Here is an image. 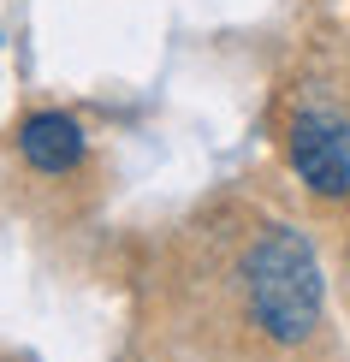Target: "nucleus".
Returning <instances> with one entry per match:
<instances>
[{"label":"nucleus","mask_w":350,"mask_h":362,"mask_svg":"<svg viewBox=\"0 0 350 362\" xmlns=\"http://www.w3.org/2000/svg\"><path fill=\"white\" fill-rule=\"evenodd\" d=\"M243 285H250V315L279 344H297L321 321V267H315V250L303 244L291 226H273L262 244L250 250Z\"/></svg>","instance_id":"nucleus-1"},{"label":"nucleus","mask_w":350,"mask_h":362,"mask_svg":"<svg viewBox=\"0 0 350 362\" xmlns=\"http://www.w3.org/2000/svg\"><path fill=\"white\" fill-rule=\"evenodd\" d=\"M291 160L303 173V185H315L321 196H339L350 185V137L339 119L327 113H303L291 125Z\"/></svg>","instance_id":"nucleus-2"},{"label":"nucleus","mask_w":350,"mask_h":362,"mask_svg":"<svg viewBox=\"0 0 350 362\" xmlns=\"http://www.w3.org/2000/svg\"><path fill=\"white\" fill-rule=\"evenodd\" d=\"M18 148H24V160L36 173H66V167H78V155H83V131H78V119H66V113H30L24 131H18Z\"/></svg>","instance_id":"nucleus-3"}]
</instances>
